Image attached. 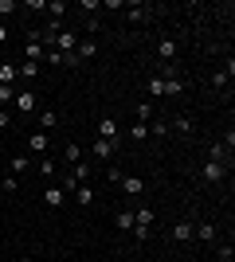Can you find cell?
Masks as SVG:
<instances>
[{
  "instance_id": "cell-1",
  "label": "cell",
  "mask_w": 235,
  "mask_h": 262,
  "mask_svg": "<svg viewBox=\"0 0 235 262\" xmlns=\"http://www.w3.org/2000/svg\"><path fill=\"white\" fill-rule=\"evenodd\" d=\"M227 176V164H220V161H204V168H200V180L204 184H220Z\"/></svg>"
},
{
  "instance_id": "cell-2",
  "label": "cell",
  "mask_w": 235,
  "mask_h": 262,
  "mask_svg": "<svg viewBox=\"0 0 235 262\" xmlns=\"http://www.w3.org/2000/svg\"><path fill=\"white\" fill-rule=\"evenodd\" d=\"M75 47H78V35L75 32H59L55 39H51V51H63V55H75Z\"/></svg>"
},
{
  "instance_id": "cell-3",
  "label": "cell",
  "mask_w": 235,
  "mask_h": 262,
  "mask_svg": "<svg viewBox=\"0 0 235 262\" xmlns=\"http://www.w3.org/2000/svg\"><path fill=\"white\" fill-rule=\"evenodd\" d=\"M47 145H51V137H47L44 129H35L32 137H28V153H32V157H44V153H47Z\"/></svg>"
},
{
  "instance_id": "cell-4",
  "label": "cell",
  "mask_w": 235,
  "mask_h": 262,
  "mask_svg": "<svg viewBox=\"0 0 235 262\" xmlns=\"http://www.w3.org/2000/svg\"><path fill=\"white\" fill-rule=\"evenodd\" d=\"M12 106L20 110V114H32V110H35V94H32V90H16V98H12Z\"/></svg>"
},
{
  "instance_id": "cell-5",
  "label": "cell",
  "mask_w": 235,
  "mask_h": 262,
  "mask_svg": "<svg viewBox=\"0 0 235 262\" xmlns=\"http://www.w3.org/2000/svg\"><path fill=\"white\" fill-rule=\"evenodd\" d=\"M44 204H47V208H63V204H67V192H63L59 184H51L44 192Z\"/></svg>"
},
{
  "instance_id": "cell-6",
  "label": "cell",
  "mask_w": 235,
  "mask_h": 262,
  "mask_svg": "<svg viewBox=\"0 0 235 262\" xmlns=\"http://www.w3.org/2000/svg\"><path fill=\"white\" fill-rule=\"evenodd\" d=\"M39 55H44L39 35H28V43H24V59H28V63H39Z\"/></svg>"
},
{
  "instance_id": "cell-7",
  "label": "cell",
  "mask_w": 235,
  "mask_h": 262,
  "mask_svg": "<svg viewBox=\"0 0 235 262\" xmlns=\"http://www.w3.org/2000/svg\"><path fill=\"white\" fill-rule=\"evenodd\" d=\"M98 137H102V141H118V121H114V118H102L98 121Z\"/></svg>"
},
{
  "instance_id": "cell-8",
  "label": "cell",
  "mask_w": 235,
  "mask_h": 262,
  "mask_svg": "<svg viewBox=\"0 0 235 262\" xmlns=\"http://www.w3.org/2000/svg\"><path fill=\"white\" fill-rule=\"evenodd\" d=\"M173 239H177V243H192V239H196V227H192L188 219H180L177 227H173Z\"/></svg>"
},
{
  "instance_id": "cell-9",
  "label": "cell",
  "mask_w": 235,
  "mask_h": 262,
  "mask_svg": "<svg viewBox=\"0 0 235 262\" xmlns=\"http://www.w3.org/2000/svg\"><path fill=\"white\" fill-rule=\"evenodd\" d=\"M122 188H125V196H145V180L141 176H122Z\"/></svg>"
},
{
  "instance_id": "cell-10",
  "label": "cell",
  "mask_w": 235,
  "mask_h": 262,
  "mask_svg": "<svg viewBox=\"0 0 235 262\" xmlns=\"http://www.w3.org/2000/svg\"><path fill=\"white\" fill-rule=\"evenodd\" d=\"M71 196H75V204H78V208H90V204H94V188H90V184H78L75 192H71Z\"/></svg>"
},
{
  "instance_id": "cell-11",
  "label": "cell",
  "mask_w": 235,
  "mask_h": 262,
  "mask_svg": "<svg viewBox=\"0 0 235 262\" xmlns=\"http://www.w3.org/2000/svg\"><path fill=\"white\" fill-rule=\"evenodd\" d=\"M16 78H20L16 63H0V86H16Z\"/></svg>"
},
{
  "instance_id": "cell-12",
  "label": "cell",
  "mask_w": 235,
  "mask_h": 262,
  "mask_svg": "<svg viewBox=\"0 0 235 262\" xmlns=\"http://www.w3.org/2000/svg\"><path fill=\"white\" fill-rule=\"evenodd\" d=\"M71 180H75V184H87V180H90V164L87 161H78V164H71Z\"/></svg>"
},
{
  "instance_id": "cell-13",
  "label": "cell",
  "mask_w": 235,
  "mask_h": 262,
  "mask_svg": "<svg viewBox=\"0 0 235 262\" xmlns=\"http://www.w3.org/2000/svg\"><path fill=\"white\" fill-rule=\"evenodd\" d=\"M134 223H137V227H153V208L137 204V208H134Z\"/></svg>"
},
{
  "instance_id": "cell-14",
  "label": "cell",
  "mask_w": 235,
  "mask_h": 262,
  "mask_svg": "<svg viewBox=\"0 0 235 262\" xmlns=\"http://www.w3.org/2000/svg\"><path fill=\"white\" fill-rule=\"evenodd\" d=\"M145 16H149L145 4H125V20H130V24H141Z\"/></svg>"
},
{
  "instance_id": "cell-15",
  "label": "cell",
  "mask_w": 235,
  "mask_h": 262,
  "mask_svg": "<svg viewBox=\"0 0 235 262\" xmlns=\"http://www.w3.org/2000/svg\"><path fill=\"white\" fill-rule=\"evenodd\" d=\"M157 55H161V63H173V59H177V43H173V39H161V43H157Z\"/></svg>"
},
{
  "instance_id": "cell-16",
  "label": "cell",
  "mask_w": 235,
  "mask_h": 262,
  "mask_svg": "<svg viewBox=\"0 0 235 262\" xmlns=\"http://www.w3.org/2000/svg\"><path fill=\"white\" fill-rule=\"evenodd\" d=\"M94 51H98V43H94V39H78V47H75L78 63H82V59H94Z\"/></svg>"
},
{
  "instance_id": "cell-17",
  "label": "cell",
  "mask_w": 235,
  "mask_h": 262,
  "mask_svg": "<svg viewBox=\"0 0 235 262\" xmlns=\"http://www.w3.org/2000/svg\"><path fill=\"white\" fill-rule=\"evenodd\" d=\"M55 125H59V114H55V110H44V114H39V129L51 133Z\"/></svg>"
},
{
  "instance_id": "cell-18",
  "label": "cell",
  "mask_w": 235,
  "mask_h": 262,
  "mask_svg": "<svg viewBox=\"0 0 235 262\" xmlns=\"http://www.w3.org/2000/svg\"><path fill=\"white\" fill-rule=\"evenodd\" d=\"M227 157H231V149H227V145H220V141H216L212 149H208V161H220V164H227Z\"/></svg>"
},
{
  "instance_id": "cell-19",
  "label": "cell",
  "mask_w": 235,
  "mask_h": 262,
  "mask_svg": "<svg viewBox=\"0 0 235 262\" xmlns=\"http://www.w3.org/2000/svg\"><path fill=\"white\" fill-rule=\"evenodd\" d=\"M165 94L168 98H180L184 94V78H165Z\"/></svg>"
},
{
  "instance_id": "cell-20",
  "label": "cell",
  "mask_w": 235,
  "mask_h": 262,
  "mask_svg": "<svg viewBox=\"0 0 235 262\" xmlns=\"http://www.w3.org/2000/svg\"><path fill=\"white\" fill-rule=\"evenodd\" d=\"M28 168H32V161H28V157H12V161H8V172H12V176L28 172Z\"/></svg>"
},
{
  "instance_id": "cell-21",
  "label": "cell",
  "mask_w": 235,
  "mask_h": 262,
  "mask_svg": "<svg viewBox=\"0 0 235 262\" xmlns=\"http://www.w3.org/2000/svg\"><path fill=\"white\" fill-rule=\"evenodd\" d=\"M114 223H118L122 231H130V227H134V208H122L118 215H114Z\"/></svg>"
},
{
  "instance_id": "cell-22",
  "label": "cell",
  "mask_w": 235,
  "mask_h": 262,
  "mask_svg": "<svg viewBox=\"0 0 235 262\" xmlns=\"http://www.w3.org/2000/svg\"><path fill=\"white\" fill-rule=\"evenodd\" d=\"M196 235H200L204 243H216V235H220V227H216V223H200V227H196Z\"/></svg>"
},
{
  "instance_id": "cell-23",
  "label": "cell",
  "mask_w": 235,
  "mask_h": 262,
  "mask_svg": "<svg viewBox=\"0 0 235 262\" xmlns=\"http://www.w3.org/2000/svg\"><path fill=\"white\" fill-rule=\"evenodd\" d=\"M94 157L110 161V157H114V145H110V141H102V137H98V141H94Z\"/></svg>"
},
{
  "instance_id": "cell-24",
  "label": "cell",
  "mask_w": 235,
  "mask_h": 262,
  "mask_svg": "<svg viewBox=\"0 0 235 262\" xmlns=\"http://www.w3.org/2000/svg\"><path fill=\"white\" fill-rule=\"evenodd\" d=\"M16 71H20V78H35V75H39V63H28V59H24Z\"/></svg>"
},
{
  "instance_id": "cell-25",
  "label": "cell",
  "mask_w": 235,
  "mask_h": 262,
  "mask_svg": "<svg viewBox=\"0 0 235 262\" xmlns=\"http://www.w3.org/2000/svg\"><path fill=\"white\" fill-rule=\"evenodd\" d=\"M47 12H51V20H63L67 4H63V0H47Z\"/></svg>"
},
{
  "instance_id": "cell-26",
  "label": "cell",
  "mask_w": 235,
  "mask_h": 262,
  "mask_svg": "<svg viewBox=\"0 0 235 262\" xmlns=\"http://www.w3.org/2000/svg\"><path fill=\"white\" fill-rule=\"evenodd\" d=\"M63 157H67L71 164H78V161H82V149H78L75 141H67V149H63Z\"/></svg>"
},
{
  "instance_id": "cell-27",
  "label": "cell",
  "mask_w": 235,
  "mask_h": 262,
  "mask_svg": "<svg viewBox=\"0 0 235 262\" xmlns=\"http://www.w3.org/2000/svg\"><path fill=\"white\" fill-rule=\"evenodd\" d=\"M149 94H153V98H165V78H149Z\"/></svg>"
},
{
  "instance_id": "cell-28",
  "label": "cell",
  "mask_w": 235,
  "mask_h": 262,
  "mask_svg": "<svg viewBox=\"0 0 235 262\" xmlns=\"http://www.w3.org/2000/svg\"><path fill=\"white\" fill-rule=\"evenodd\" d=\"M134 114H137V118H141V121L149 125V118H153V106H149V102H141V106H134Z\"/></svg>"
},
{
  "instance_id": "cell-29",
  "label": "cell",
  "mask_w": 235,
  "mask_h": 262,
  "mask_svg": "<svg viewBox=\"0 0 235 262\" xmlns=\"http://www.w3.org/2000/svg\"><path fill=\"white\" fill-rule=\"evenodd\" d=\"M130 235H134L137 243H145L149 235H153V227H137V223H134V227H130Z\"/></svg>"
},
{
  "instance_id": "cell-30",
  "label": "cell",
  "mask_w": 235,
  "mask_h": 262,
  "mask_svg": "<svg viewBox=\"0 0 235 262\" xmlns=\"http://www.w3.org/2000/svg\"><path fill=\"white\" fill-rule=\"evenodd\" d=\"M173 129H177V133H192V118H184V114H180V118L173 121Z\"/></svg>"
},
{
  "instance_id": "cell-31",
  "label": "cell",
  "mask_w": 235,
  "mask_h": 262,
  "mask_svg": "<svg viewBox=\"0 0 235 262\" xmlns=\"http://www.w3.org/2000/svg\"><path fill=\"white\" fill-rule=\"evenodd\" d=\"M130 137H134V141H145V137H149V125H145V121H137V125H134V133H130Z\"/></svg>"
},
{
  "instance_id": "cell-32",
  "label": "cell",
  "mask_w": 235,
  "mask_h": 262,
  "mask_svg": "<svg viewBox=\"0 0 235 262\" xmlns=\"http://www.w3.org/2000/svg\"><path fill=\"white\" fill-rule=\"evenodd\" d=\"M47 63H51V67H67V55H63V51H47Z\"/></svg>"
},
{
  "instance_id": "cell-33",
  "label": "cell",
  "mask_w": 235,
  "mask_h": 262,
  "mask_svg": "<svg viewBox=\"0 0 235 262\" xmlns=\"http://www.w3.org/2000/svg\"><path fill=\"white\" fill-rule=\"evenodd\" d=\"M39 172H44V176H55V161H51V157H39Z\"/></svg>"
},
{
  "instance_id": "cell-34",
  "label": "cell",
  "mask_w": 235,
  "mask_h": 262,
  "mask_svg": "<svg viewBox=\"0 0 235 262\" xmlns=\"http://www.w3.org/2000/svg\"><path fill=\"white\" fill-rule=\"evenodd\" d=\"M12 98H16V86H0V106H12Z\"/></svg>"
},
{
  "instance_id": "cell-35",
  "label": "cell",
  "mask_w": 235,
  "mask_h": 262,
  "mask_svg": "<svg viewBox=\"0 0 235 262\" xmlns=\"http://www.w3.org/2000/svg\"><path fill=\"white\" fill-rule=\"evenodd\" d=\"M227 82H231V78H227L224 71H220V75H212V90H227Z\"/></svg>"
},
{
  "instance_id": "cell-36",
  "label": "cell",
  "mask_w": 235,
  "mask_h": 262,
  "mask_svg": "<svg viewBox=\"0 0 235 262\" xmlns=\"http://www.w3.org/2000/svg\"><path fill=\"white\" fill-rule=\"evenodd\" d=\"M78 8H82V12H98L102 4H98V0H78Z\"/></svg>"
},
{
  "instance_id": "cell-37",
  "label": "cell",
  "mask_w": 235,
  "mask_h": 262,
  "mask_svg": "<svg viewBox=\"0 0 235 262\" xmlns=\"http://www.w3.org/2000/svg\"><path fill=\"white\" fill-rule=\"evenodd\" d=\"M16 188H20V180H16V176L8 172V176H4V192H16Z\"/></svg>"
},
{
  "instance_id": "cell-38",
  "label": "cell",
  "mask_w": 235,
  "mask_h": 262,
  "mask_svg": "<svg viewBox=\"0 0 235 262\" xmlns=\"http://www.w3.org/2000/svg\"><path fill=\"white\" fill-rule=\"evenodd\" d=\"M8 12H16V0H0V16H8Z\"/></svg>"
},
{
  "instance_id": "cell-39",
  "label": "cell",
  "mask_w": 235,
  "mask_h": 262,
  "mask_svg": "<svg viewBox=\"0 0 235 262\" xmlns=\"http://www.w3.org/2000/svg\"><path fill=\"white\" fill-rule=\"evenodd\" d=\"M12 125V118H8V110H0V129H8Z\"/></svg>"
},
{
  "instance_id": "cell-40",
  "label": "cell",
  "mask_w": 235,
  "mask_h": 262,
  "mask_svg": "<svg viewBox=\"0 0 235 262\" xmlns=\"http://www.w3.org/2000/svg\"><path fill=\"white\" fill-rule=\"evenodd\" d=\"M0 43H8V24H0Z\"/></svg>"
}]
</instances>
